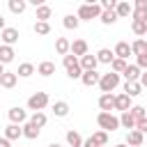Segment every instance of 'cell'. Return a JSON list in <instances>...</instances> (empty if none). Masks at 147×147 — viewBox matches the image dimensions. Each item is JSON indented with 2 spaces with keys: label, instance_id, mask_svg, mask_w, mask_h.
<instances>
[{
  "label": "cell",
  "instance_id": "bcb514c9",
  "mask_svg": "<svg viewBox=\"0 0 147 147\" xmlns=\"http://www.w3.org/2000/svg\"><path fill=\"white\" fill-rule=\"evenodd\" d=\"M83 147H99V145H96L92 138H87V140H83Z\"/></svg>",
  "mask_w": 147,
  "mask_h": 147
},
{
  "label": "cell",
  "instance_id": "f5cc1de1",
  "mask_svg": "<svg viewBox=\"0 0 147 147\" xmlns=\"http://www.w3.org/2000/svg\"><path fill=\"white\" fill-rule=\"evenodd\" d=\"M145 117H147V106H145Z\"/></svg>",
  "mask_w": 147,
  "mask_h": 147
},
{
  "label": "cell",
  "instance_id": "7bdbcfd3",
  "mask_svg": "<svg viewBox=\"0 0 147 147\" xmlns=\"http://www.w3.org/2000/svg\"><path fill=\"white\" fill-rule=\"evenodd\" d=\"M117 0H101V9H115Z\"/></svg>",
  "mask_w": 147,
  "mask_h": 147
},
{
  "label": "cell",
  "instance_id": "7a4b0ae2",
  "mask_svg": "<svg viewBox=\"0 0 147 147\" xmlns=\"http://www.w3.org/2000/svg\"><path fill=\"white\" fill-rule=\"evenodd\" d=\"M96 124L101 126V131H117L119 129V117L113 115V113H99L96 115Z\"/></svg>",
  "mask_w": 147,
  "mask_h": 147
},
{
  "label": "cell",
  "instance_id": "f1b7e54d",
  "mask_svg": "<svg viewBox=\"0 0 147 147\" xmlns=\"http://www.w3.org/2000/svg\"><path fill=\"white\" fill-rule=\"evenodd\" d=\"M124 94L126 96H138V94H142V87H140V83H124Z\"/></svg>",
  "mask_w": 147,
  "mask_h": 147
},
{
  "label": "cell",
  "instance_id": "5bb4252c",
  "mask_svg": "<svg viewBox=\"0 0 147 147\" xmlns=\"http://www.w3.org/2000/svg\"><path fill=\"white\" fill-rule=\"evenodd\" d=\"M140 74H142V71H140L136 64H126V69H124L122 76L126 78V83H138V80H140Z\"/></svg>",
  "mask_w": 147,
  "mask_h": 147
},
{
  "label": "cell",
  "instance_id": "e575fe53",
  "mask_svg": "<svg viewBox=\"0 0 147 147\" xmlns=\"http://www.w3.org/2000/svg\"><path fill=\"white\" fill-rule=\"evenodd\" d=\"M126 60H119V57H115L113 62H110V71L113 74H124V69H126Z\"/></svg>",
  "mask_w": 147,
  "mask_h": 147
},
{
  "label": "cell",
  "instance_id": "603a6c76",
  "mask_svg": "<svg viewBox=\"0 0 147 147\" xmlns=\"http://www.w3.org/2000/svg\"><path fill=\"white\" fill-rule=\"evenodd\" d=\"M113 60H115V53H113L110 48H101V51L96 53V62H99V64H110Z\"/></svg>",
  "mask_w": 147,
  "mask_h": 147
},
{
  "label": "cell",
  "instance_id": "f907efd6",
  "mask_svg": "<svg viewBox=\"0 0 147 147\" xmlns=\"http://www.w3.org/2000/svg\"><path fill=\"white\" fill-rule=\"evenodd\" d=\"M2 74H5V64H0V76H2Z\"/></svg>",
  "mask_w": 147,
  "mask_h": 147
},
{
  "label": "cell",
  "instance_id": "8fae6325",
  "mask_svg": "<svg viewBox=\"0 0 147 147\" xmlns=\"http://www.w3.org/2000/svg\"><path fill=\"white\" fill-rule=\"evenodd\" d=\"M113 53H115V57H119V60H129V55H131V44L117 41L115 48H113Z\"/></svg>",
  "mask_w": 147,
  "mask_h": 147
},
{
  "label": "cell",
  "instance_id": "277c9868",
  "mask_svg": "<svg viewBox=\"0 0 147 147\" xmlns=\"http://www.w3.org/2000/svg\"><path fill=\"white\" fill-rule=\"evenodd\" d=\"M117 85H119V74H113V71L101 74V78H99V90H101L103 94H110Z\"/></svg>",
  "mask_w": 147,
  "mask_h": 147
},
{
  "label": "cell",
  "instance_id": "6da1fadb",
  "mask_svg": "<svg viewBox=\"0 0 147 147\" xmlns=\"http://www.w3.org/2000/svg\"><path fill=\"white\" fill-rule=\"evenodd\" d=\"M78 21H92V18H99L101 16V5L96 2H85L78 7Z\"/></svg>",
  "mask_w": 147,
  "mask_h": 147
},
{
  "label": "cell",
  "instance_id": "d590c367",
  "mask_svg": "<svg viewBox=\"0 0 147 147\" xmlns=\"http://www.w3.org/2000/svg\"><path fill=\"white\" fill-rule=\"evenodd\" d=\"M28 122H32L37 129H41V126H46V122H48V117L44 115V113H32V117L28 119Z\"/></svg>",
  "mask_w": 147,
  "mask_h": 147
},
{
  "label": "cell",
  "instance_id": "ac0fdd59",
  "mask_svg": "<svg viewBox=\"0 0 147 147\" xmlns=\"http://www.w3.org/2000/svg\"><path fill=\"white\" fill-rule=\"evenodd\" d=\"M37 74L39 76H53L55 74V62H51V60H44V62H39V67H37Z\"/></svg>",
  "mask_w": 147,
  "mask_h": 147
},
{
  "label": "cell",
  "instance_id": "52a82bcc",
  "mask_svg": "<svg viewBox=\"0 0 147 147\" xmlns=\"http://www.w3.org/2000/svg\"><path fill=\"white\" fill-rule=\"evenodd\" d=\"M18 37H21V34H18V30H16V28H5V30L0 32L2 44H5V46H11V48H14V44L18 41Z\"/></svg>",
  "mask_w": 147,
  "mask_h": 147
},
{
  "label": "cell",
  "instance_id": "836d02e7",
  "mask_svg": "<svg viewBox=\"0 0 147 147\" xmlns=\"http://www.w3.org/2000/svg\"><path fill=\"white\" fill-rule=\"evenodd\" d=\"M131 30H133V34H138L142 39V34H147V21H133L131 23Z\"/></svg>",
  "mask_w": 147,
  "mask_h": 147
},
{
  "label": "cell",
  "instance_id": "e0dca14e",
  "mask_svg": "<svg viewBox=\"0 0 147 147\" xmlns=\"http://www.w3.org/2000/svg\"><path fill=\"white\" fill-rule=\"evenodd\" d=\"M16 80H18L16 71H5V74L0 76V85H2L5 90H11V87L16 85Z\"/></svg>",
  "mask_w": 147,
  "mask_h": 147
},
{
  "label": "cell",
  "instance_id": "d4e9b609",
  "mask_svg": "<svg viewBox=\"0 0 147 147\" xmlns=\"http://www.w3.org/2000/svg\"><path fill=\"white\" fill-rule=\"evenodd\" d=\"M147 53V39H136L133 44H131V55H145Z\"/></svg>",
  "mask_w": 147,
  "mask_h": 147
},
{
  "label": "cell",
  "instance_id": "4316f807",
  "mask_svg": "<svg viewBox=\"0 0 147 147\" xmlns=\"http://www.w3.org/2000/svg\"><path fill=\"white\" fill-rule=\"evenodd\" d=\"M53 115L55 117H67L69 115V103L67 101H55L53 103Z\"/></svg>",
  "mask_w": 147,
  "mask_h": 147
},
{
  "label": "cell",
  "instance_id": "f546056e",
  "mask_svg": "<svg viewBox=\"0 0 147 147\" xmlns=\"http://www.w3.org/2000/svg\"><path fill=\"white\" fill-rule=\"evenodd\" d=\"M119 126H124V129H129V131H133V129H136V119L131 117V113H129V110L119 115Z\"/></svg>",
  "mask_w": 147,
  "mask_h": 147
},
{
  "label": "cell",
  "instance_id": "2e32d148",
  "mask_svg": "<svg viewBox=\"0 0 147 147\" xmlns=\"http://www.w3.org/2000/svg\"><path fill=\"white\" fill-rule=\"evenodd\" d=\"M21 129H23V138H28V140H37L39 133H41V129H37L32 122H25Z\"/></svg>",
  "mask_w": 147,
  "mask_h": 147
},
{
  "label": "cell",
  "instance_id": "4fadbf2b",
  "mask_svg": "<svg viewBox=\"0 0 147 147\" xmlns=\"http://www.w3.org/2000/svg\"><path fill=\"white\" fill-rule=\"evenodd\" d=\"M99 78H101V74H99V71H83L80 83H83L85 87H94V85H99Z\"/></svg>",
  "mask_w": 147,
  "mask_h": 147
},
{
  "label": "cell",
  "instance_id": "7c38bea8",
  "mask_svg": "<svg viewBox=\"0 0 147 147\" xmlns=\"http://www.w3.org/2000/svg\"><path fill=\"white\" fill-rule=\"evenodd\" d=\"M78 62H80V69H83V71H96V64H99V62H96V55H92V53L83 55Z\"/></svg>",
  "mask_w": 147,
  "mask_h": 147
},
{
  "label": "cell",
  "instance_id": "74e56055",
  "mask_svg": "<svg viewBox=\"0 0 147 147\" xmlns=\"http://www.w3.org/2000/svg\"><path fill=\"white\" fill-rule=\"evenodd\" d=\"M34 32L41 34V37L48 34V32H51V23H46V21H37V23H34Z\"/></svg>",
  "mask_w": 147,
  "mask_h": 147
},
{
  "label": "cell",
  "instance_id": "3957f363",
  "mask_svg": "<svg viewBox=\"0 0 147 147\" xmlns=\"http://www.w3.org/2000/svg\"><path fill=\"white\" fill-rule=\"evenodd\" d=\"M62 64H64V69H67V76H69L71 80H76V78H80V76H83L80 62H78V57H74L71 53L62 57Z\"/></svg>",
  "mask_w": 147,
  "mask_h": 147
},
{
  "label": "cell",
  "instance_id": "ee69618b",
  "mask_svg": "<svg viewBox=\"0 0 147 147\" xmlns=\"http://www.w3.org/2000/svg\"><path fill=\"white\" fill-rule=\"evenodd\" d=\"M133 9H147V0H136L133 2Z\"/></svg>",
  "mask_w": 147,
  "mask_h": 147
},
{
  "label": "cell",
  "instance_id": "ba28073f",
  "mask_svg": "<svg viewBox=\"0 0 147 147\" xmlns=\"http://www.w3.org/2000/svg\"><path fill=\"white\" fill-rule=\"evenodd\" d=\"M69 53L74 55V57H83V55H87V41L85 39H76V41H71V48H69Z\"/></svg>",
  "mask_w": 147,
  "mask_h": 147
},
{
  "label": "cell",
  "instance_id": "f35d334b",
  "mask_svg": "<svg viewBox=\"0 0 147 147\" xmlns=\"http://www.w3.org/2000/svg\"><path fill=\"white\" fill-rule=\"evenodd\" d=\"M129 113H131V117L138 122V119H142V117H145V106H131V110H129Z\"/></svg>",
  "mask_w": 147,
  "mask_h": 147
},
{
  "label": "cell",
  "instance_id": "b9f144b4",
  "mask_svg": "<svg viewBox=\"0 0 147 147\" xmlns=\"http://www.w3.org/2000/svg\"><path fill=\"white\" fill-rule=\"evenodd\" d=\"M136 131H140L142 136L147 133V117H142V119H138V122H136Z\"/></svg>",
  "mask_w": 147,
  "mask_h": 147
},
{
  "label": "cell",
  "instance_id": "cb8c5ba5",
  "mask_svg": "<svg viewBox=\"0 0 147 147\" xmlns=\"http://www.w3.org/2000/svg\"><path fill=\"white\" fill-rule=\"evenodd\" d=\"M67 145L69 147H83V136L78 133V131H67Z\"/></svg>",
  "mask_w": 147,
  "mask_h": 147
},
{
  "label": "cell",
  "instance_id": "8992f818",
  "mask_svg": "<svg viewBox=\"0 0 147 147\" xmlns=\"http://www.w3.org/2000/svg\"><path fill=\"white\" fill-rule=\"evenodd\" d=\"M7 115H9V124H18V126H23V124L28 122V113H25L21 106L9 108V110H7Z\"/></svg>",
  "mask_w": 147,
  "mask_h": 147
},
{
  "label": "cell",
  "instance_id": "8d00e7d4",
  "mask_svg": "<svg viewBox=\"0 0 147 147\" xmlns=\"http://www.w3.org/2000/svg\"><path fill=\"white\" fill-rule=\"evenodd\" d=\"M90 138H92V140H94V142H96L99 147L108 145V133H106V131H94V133H92Z\"/></svg>",
  "mask_w": 147,
  "mask_h": 147
},
{
  "label": "cell",
  "instance_id": "30bf717a",
  "mask_svg": "<svg viewBox=\"0 0 147 147\" xmlns=\"http://www.w3.org/2000/svg\"><path fill=\"white\" fill-rule=\"evenodd\" d=\"M131 96H126L124 92L122 94H115V110H119V113H126V110H131Z\"/></svg>",
  "mask_w": 147,
  "mask_h": 147
},
{
  "label": "cell",
  "instance_id": "484cf974",
  "mask_svg": "<svg viewBox=\"0 0 147 147\" xmlns=\"http://www.w3.org/2000/svg\"><path fill=\"white\" fill-rule=\"evenodd\" d=\"M99 21H101L103 25H113V23L117 21V14H115V9H101V16H99Z\"/></svg>",
  "mask_w": 147,
  "mask_h": 147
},
{
  "label": "cell",
  "instance_id": "681fc988",
  "mask_svg": "<svg viewBox=\"0 0 147 147\" xmlns=\"http://www.w3.org/2000/svg\"><path fill=\"white\" fill-rule=\"evenodd\" d=\"M48 147H62V145H60V142H51Z\"/></svg>",
  "mask_w": 147,
  "mask_h": 147
},
{
  "label": "cell",
  "instance_id": "c3c4849f",
  "mask_svg": "<svg viewBox=\"0 0 147 147\" xmlns=\"http://www.w3.org/2000/svg\"><path fill=\"white\" fill-rule=\"evenodd\" d=\"M5 28H7V25H5V18H2V16H0V32H2V30H5Z\"/></svg>",
  "mask_w": 147,
  "mask_h": 147
},
{
  "label": "cell",
  "instance_id": "1f68e13d",
  "mask_svg": "<svg viewBox=\"0 0 147 147\" xmlns=\"http://www.w3.org/2000/svg\"><path fill=\"white\" fill-rule=\"evenodd\" d=\"M25 7H28L25 0H9V11H11V14H23Z\"/></svg>",
  "mask_w": 147,
  "mask_h": 147
},
{
  "label": "cell",
  "instance_id": "9c48e42d",
  "mask_svg": "<svg viewBox=\"0 0 147 147\" xmlns=\"http://www.w3.org/2000/svg\"><path fill=\"white\" fill-rule=\"evenodd\" d=\"M99 108H101V113L115 110V94H113V92H110V94H101V96H99Z\"/></svg>",
  "mask_w": 147,
  "mask_h": 147
},
{
  "label": "cell",
  "instance_id": "d6986e66",
  "mask_svg": "<svg viewBox=\"0 0 147 147\" xmlns=\"http://www.w3.org/2000/svg\"><path fill=\"white\" fill-rule=\"evenodd\" d=\"M142 138H145V136L133 129V131L126 133V142H124V145H129V147H140V145H142Z\"/></svg>",
  "mask_w": 147,
  "mask_h": 147
},
{
  "label": "cell",
  "instance_id": "60d3db41",
  "mask_svg": "<svg viewBox=\"0 0 147 147\" xmlns=\"http://www.w3.org/2000/svg\"><path fill=\"white\" fill-rule=\"evenodd\" d=\"M136 67H138L140 71H142V69L147 71V53H145V55H138V57H136Z\"/></svg>",
  "mask_w": 147,
  "mask_h": 147
},
{
  "label": "cell",
  "instance_id": "5b68a950",
  "mask_svg": "<svg viewBox=\"0 0 147 147\" xmlns=\"http://www.w3.org/2000/svg\"><path fill=\"white\" fill-rule=\"evenodd\" d=\"M48 103H51V99H48L46 92H34V94L28 99V108H30L32 113H41Z\"/></svg>",
  "mask_w": 147,
  "mask_h": 147
},
{
  "label": "cell",
  "instance_id": "4dcf8cb0",
  "mask_svg": "<svg viewBox=\"0 0 147 147\" xmlns=\"http://www.w3.org/2000/svg\"><path fill=\"white\" fill-rule=\"evenodd\" d=\"M34 74V64H30V62H23V64H18V71H16V76H21V78H30Z\"/></svg>",
  "mask_w": 147,
  "mask_h": 147
},
{
  "label": "cell",
  "instance_id": "44dd1931",
  "mask_svg": "<svg viewBox=\"0 0 147 147\" xmlns=\"http://www.w3.org/2000/svg\"><path fill=\"white\" fill-rule=\"evenodd\" d=\"M69 48H71V41L67 37H57L55 39V51L57 55H69Z\"/></svg>",
  "mask_w": 147,
  "mask_h": 147
},
{
  "label": "cell",
  "instance_id": "9a60e30c",
  "mask_svg": "<svg viewBox=\"0 0 147 147\" xmlns=\"http://www.w3.org/2000/svg\"><path fill=\"white\" fill-rule=\"evenodd\" d=\"M115 14H117V18H126V16H131V14H133V5H131V2H126V0H122V2H117Z\"/></svg>",
  "mask_w": 147,
  "mask_h": 147
},
{
  "label": "cell",
  "instance_id": "7dc6e473",
  "mask_svg": "<svg viewBox=\"0 0 147 147\" xmlns=\"http://www.w3.org/2000/svg\"><path fill=\"white\" fill-rule=\"evenodd\" d=\"M0 147H11V142H9V140L2 136V138H0Z\"/></svg>",
  "mask_w": 147,
  "mask_h": 147
},
{
  "label": "cell",
  "instance_id": "816d5d0a",
  "mask_svg": "<svg viewBox=\"0 0 147 147\" xmlns=\"http://www.w3.org/2000/svg\"><path fill=\"white\" fill-rule=\"evenodd\" d=\"M115 147H129V145H124V142H122V145H115Z\"/></svg>",
  "mask_w": 147,
  "mask_h": 147
},
{
  "label": "cell",
  "instance_id": "83f0119b",
  "mask_svg": "<svg viewBox=\"0 0 147 147\" xmlns=\"http://www.w3.org/2000/svg\"><path fill=\"white\" fill-rule=\"evenodd\" d=\"M51 14H53V9H51L48 5H41V7H37V11H34V18H37V21H46V23H48Z\"/></svg>",
  "mask_w": 147,
  "mask_h": 147
},
{
  "label": "cell",
  "instance_id": "7402d4cb",
  "mask_svg": "<svg viewBox=\"0 0 147 147\" xmlns=\"http://www.w3.org/2000/svg\"><path fill=\"white\" fill-rule=\"evenodd\" d=\"M21 136H23V129H21L18 124H9V126L5 129V138H7L9 142H11V140H18Z\"/></svg>",
  "mask_w": 147,
  "mask_h": 147
},
{
  "label": "cell",
  "instance_id": "ffe728a7",
  "mask_svg": "<svg viewBox=\"0 0 147 147\" xmlns=\"http://www.w3.org/2000/svg\"><path fill=\"white\" fill-rule=\"evenodd\" d=\"M14 48L11 46H5V44H0V64H9V62H14Z\"/></svg>",
  "mask_w": 147,
  "mask_h": 147
},
{
  "label": "cell",
  "instance_id": "f6af8a7d",
  "mask_svg": "<svg viewBox=\"0 0 147 147\" xmlns=\"http://www.w3.org/2000/svg\"><path fill=\"white\" fill-rule=\"evenodd\" d=\"M138 83H140V87H142V90L147 87V71H142V74H140V80H138Z\"/></svg>",
  "mask_w": 147,
  "mask_h": 147
},
{
  "label": "cell",
  "instance_id": "d6a6232c",
  "mask_svg": "<svg viewBox=\"0 0 147 147\" xmlns=\"http://www.w3.org/2000/svg\"><path fill=\"white\" fill-rule=\"evenodd\" d=\"M62 25H64L67 30H76V28L80 25V21H78V16H74V14H67V16L62 18Z\"/></svg>",
  "mask_w": 147,
  "mask_h": 147
},
{
  "label": "cell",
  "instance_id": "ab89813d",
  "mask_svg": "<svg viewBox=\"0 0 147 147\" xmlns=\"http://www.w3.org/2000/svg\"><path fill=\"white\" fill-rule=\"evenodd\" d=\"M133 21H147V9H133Z\"/></svg>",
  "mask_w": 147,
  "mask_h": 147
}]
</instances>
